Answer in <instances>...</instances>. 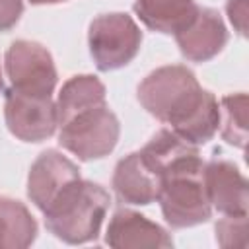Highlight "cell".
I'll return each mask as SVG.
<instances>
[{
	"instance_id": "1",
	"label": "cell",
	"mask_w": 249,
	"mask_h": 249,
	"mask_svg": "<svg viewBox=\"0 0 249 249\" xmlns=\"http://www.w3.org/2000/svg\"><path fill=\"white\" fill-rule=\"evenodd\" d=\"M140 105L193 146L206 144L220 128V103L202 89L195 72L183 64L152 70L136 89Z\"/></svg>"
},
{
	"instance_id": "2",
	"label": "cell",
	"mask_w": 249,
	"mask_h": 249,
	"mask_svg": "<svg viewBox=\"0 0 249 249\" xmlns=\"http://www.w3.org/2000/svg\"><path fill=\"white\" fill-rule=\"evenodd\" d=\"M109 204L111 196L99 183L80 177L43 210L47 230L70 245L93 241L101 231Z\"/></svg>"
},
{
	"instance_id": "3",
	"label": "cell",
	"mask_w": 249,
	"mask_h": 249,
	"mask_svg": "<svg viewBox=\"0 0 249 249\" xmlns=\"http://www.w3.org/2000/svg\"><path fill=\"white\" fill-rule=\"evenodd\" d=\"M204 161L198 150L181 156L161 173L158 202L165 222L175 228H193L212 216V206L204 189Z\"/></svg>"
},
{
	"instance_id": "4",
	"label": "cell",
	"mask_w": 249,
	"mask_h": 249,
	"mask_svg": "<svg viewBox=\"0 0 249 249\" xmlns=\"http://www.w3.org/2000/svg\"><path fill=\"white\" fill-rule=\"evenodd\" d=\"M58 126V144L82 161L109 156L121 134L119 119L107 103L84 109Z\"/></svg>"
},
{
	"instance_id": "5",
	"label": "cell",
	"mask_w": 249,
	"mask_h": 249,
	"mask_svg": "<svg viewBox=\"0 0 249 249\" xmlns=\"http://www.w3.org/2000/svg\"><path fill=\"white\" fill-rule=\"evenodd\" d=\"M88 45L95 66L101 72H111L126 66L138 54L142 31L128 14H101L89 23Z\"/></svg>"
},
{
	"instance_id": "6",
	"label": "cell",
	"mask_w": 249,
	"mask_h": 249,
	"mask_svg": "<svg viewBox=\"0 0 249 249\" xmlns=\"http://www.w3.org/2000/svg\"><path fill=\"white\" fill-rule=\"evenodd\" d=\"M4 70L10 78V88L35 97H53L56 88V66L47 47L37 41L18 39L4 56Z\"/></svg>"
},
{
	"instance_id": "7",
	"label": "cell",
	"mask_w": 249,
	"mask_h": 249,
	"mask_svg": "<svg viewBox=\"0 0 249 249\" xmlns=\"http://www.w3.org/2000/svg\"><path fill=\"white\" fill-rule=\"evenodd\" d=\"M4 119L8 130L21 142H43L56 132V103L53 97H35L12 88L4 95Z\"/></svg>"
},
{
	"instance_id": "8",
	"label": "cell",
	"mask_w": 249,
	"mask_h": 249,
	"mask_svg": "<svg viewBox=\"0 0 249 249\" xmlns=\"http://www.w3.org/2000/svg\"><path fill=\"white\" fill-rule=\"evenodd\" d=\"M173 35L181 54L191 62H208L228 43V29L222 16L204 6H196L187 23Z\"/></svg>"
},
{
	"instance_id": "9",
	"label": "cell",
	"mask_w": 249,
	"mask_h": 249,
	"mask_svg": "<svg viewBox=\"0 0 249 249\" xmlns=\"http://www.w3.org/2000/svg\"><path fill=\"white\" fill-rule=\"evenodd\" d=\"M204 189L212 208L222 216H247L249 185L239 167L228 160L204 163Z\"/></svg>"
},
{
	"instance_id": "10",
	"label": "cell",
	"mask_w": 249,
	"mask_h": 249,
	"mask_svg": "<svg viewBox=\"0 0 249 249\" xmlns=\"http://www.w3.org/2000/svg\"><path fill=\"white\" fill-rule=\"evenodd\" d=\"M80 177V169L72 160L58 150H45L29 167L27 196L43 212L64 187Z\"/></svg>"
},
{
	"instance_id": "11",
	"label": "cell",
	"mask_w": 249,
	"mask_h": 249,
	"mask_svg": "<svg viewBox=\"0 0 249 249\" xmlns=\"http://www.w3.org/2000/svg\"><path fill=\"white\" fill-rule=\"evenodd\" d=\"M105 243L115 249H167L173 239L165 228L148 220L144 214L119 208L107 226Z\"/></svg>"
},
{
	"instance_id": "12",
	"label": "cell",
	"mask_w": 249,
	"mask_h": 249,
	"mask_svg": "<svg viewBox=\"0 0 249 249\" xmlns=\"http://www.w3.org/2000/svg\"><path fill=\"white\" fill-rule=\"evenodd\" d=\"M111 185L121 202L146 206L158 198L161 179L140 152H132L117 161Z\"/></svg>"
},
{
	"instance_id": "13",
	"label": "cell",
	"mask_w": 249,
	"mask_h": 249,
	"mask_svg": "<svg viewBox=\"0 0 249 249\" xmlns=\"http://www.w3.org/2000/svg\"><path fill=\"white\" fill-rule=\"evenodd\" d=\"M105 86L93 74H80L66 80L56 97V119L58 124L74 117L76 113L107 103Z\"/></svg>"
},
{
	"instance_id": "14",
	"label": "cell",
	"mask_w": 249,
	"mask_h": 249,
	"mask_svg": "<svg viewBox=\"0 0 249 249\" xmlns=\"http://www.w3.org/2000/svg\"><path fill=\"white\" fill-rule=\"evenodd\" d=\"M37 230V220L21 200L0 196V249L29 247Z\"/></svg>"
},
{
	"instance_id": "15",
	"label": "cell",
	"mask_w": 249,
	"mask_h": 249,
	"mask_svg": "<svg viewBox=\"0 0 249 249\" xmlns=\"http://www.w3.org/2000/svg\"><path fill=\"white\" fill-rule=\"evenodd\" d=\"M196 10L195 0H136L134 14L140 21L158 33H175Z\"/></svg>"
},
{
	"instance_id": "16",
	"label": "cell",
	"mask_w": 249,
	"mask_h": 249,
	"mask_svg": "<svg viewBox=\"0 0 249 249\" xmlns=\"http://www.w3.org/2000/svg\"><path fill=\"white\" fill-rule=\"evenodd\" d=\"M220 134L235 146L245 148L247 144V95L230 93L220 99Z\"/></svg>"
},
{
	"instance_id": "17",
	"label": "cell",
	"mask_w": 249,
	"mask_h": 249,
	"mask_svg": "<svg viewBox=\"0 0 249 249\" xmlns=\"http://www.w3.org/2000/svg\"><path fill=\"white\" fill-rule=\"evenodd\" d=\"M216 241L220 247L247 245V216H222L216 226Z\"/></svg>"
},
{
	"instance_id": "18",
	"label": "cell",
	"mask_w": 249,
	"mask_h": 249,
	"mask_svg": "<svg viewBox=\"0 0 249 249\" xmlns=\"http://www.w3.org/2000/svg\"><path fill=\"white\" fill-rule=\"evenodd\" d=\"M23 14V0H0V33L16 27Z\"/></svg>"
},
{
	"instance_id": "19",
	"label": "cell",
	"mask_w": 249,
	"mask_h": 249,
	"mask_svg": "<svg viewBox=\"0 0 249 249\" xmlns=\"http://www.w3.org/2000/svg\"><path fill=\"white\" fill-rule=\"evenodd\" d=\"M226 14L233 25V29L245 37L247 31V0H228L226 2Z\"/></svg>"
},
{
	"instance_id": "20",
	"label": "cell",
	"mask_w": 249,
	"mask_h": 249,
	"mask_svg": "<svg viewBox=\"0 0 249 249\" xmlns=\"http://www.w3.org/2000/svg\"><path fill=\"white\" fill-rule=\"evenodd\" d=\"M31 4L35 6H41V4H60V2H66V0H29Z\"/></svg>"
},
{
	"instance_id": "21",
	"label": "cell",
	"mask_w": 249,
	"mask_h": 249,
	"mask_svg": "<svg viewBox=\"0 0 249 249\" xmlns=\"http://www.w3.org/2000/svg\"><path fill=\"white\" fill-rule=\"evenodd\" d=\"M4 88V76H2V64H0V89Z\"/></svg>"
}]
</instances>
